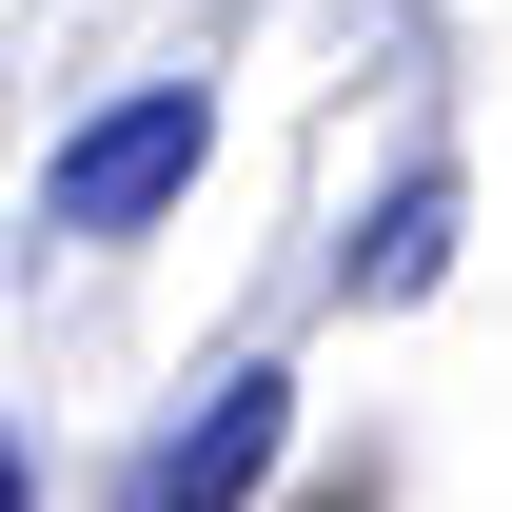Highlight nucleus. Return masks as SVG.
Here are the masks:
<instances>
[{"instance_id":"1","label":"nucleus","mask_w":512,"mask_h":512,"mask_svg":"<svg viewBox=\"0 0 512 512\" xmlns=\"http://www.w3.org/2000/svg\"><path fill=\"white\" fill-rule=\"evenodd\" d=\"M197 158H217V79H119V99L40 158V237H79V256L158 237V217L197 197Z\"/></svg>"},{"instance_id":"2","label":"nucleus","mask_w":512,"mask_h":512,"mask_svg":"<svg viewBox=\"0 0 512 512\" xmlns=\"http://www.w3.org/2000/svg\"><path fill=\"white\" fill-rule=\"evenodd\" d=\"M276 453H296V375H276V355H237L178 434H138V453H119V512H237Z\"/></svg>"},{"instance_id":"3","label":"nucleus","mask_w":512,"mask_h":512,"mask_svg":"<svg viewBox=\"0 0 512 512\" xmlns=\"http://www.w3.org/2000/svg\"><path fill=\"white\" fill-rule=\"evenodd\" d=\"M453 276V158H414V178L375 197V237L335 256V296H434Z\"/></svg>"}]
</instances>
